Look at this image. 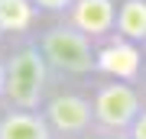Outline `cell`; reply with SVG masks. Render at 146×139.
Wrapping results in <instances>:
<instances>
[{
  "label": "cell",
  "mask_w": 146,
  "mask_h": 139,
  "mask_svg": "<svg viewBox=\"0 0 146 139\" xmlns=\"http://www.w3.org/2000/svg\"><path fill=\"white\" fill-rule=\"evenodd\" d=\"M94 58H98V74L101 78H117V81L140 84L146 49L136 45V42H130L127 36H120V32L114 29L110 36L94 42Z\"/></svg>",
  "instance_id": "obj_5"
},
{
  "label": "cell",
  "mask_w": 146,
  "mask_h": 139,
  "mask_svg": "<svg viewBox=\"0 0 146 139\" xmlns=\"http://www.w3.org/2000/svg\"><path fill=\"white\" fill-rule=\"evenodd\" d=\"M88 91H91V107H94V129H101V133H127L146 103L143 88L133 81L101 78Z\"/></svg>",
  "instance_id": "obj_3"
},
{
  "label": "cell",
  "mask_w": 146,
  "mask_h": 139,
  "mask_svg": "<svg viewBox=\"0 0 146 139\" xmlns=\"http://www.w3.org/2000/svg\"><path fill=\"white\" fill-rule=\"evenodd\" d=\"M3 65H7V88H3V103L0 107L42 110L46 97L55 88V74L36 42V32L20 36V39H7Z\"/></svg>",
  "instance_id": "obj_1"
},
{
  "label": "cell",
  "mask_w": 146,
  "mask_h": 139,
  "mask_svg": "<svg viewBox=\"0 0 146 139\" xmlns=\"http://www.w3.org/2000/svg\"><path fill=\"white\" fill-rule=\"evenodd\" d=\"M33 7L39 13H49V16H65L68 7H72V0H33Z\"/></svg>",
  "instance_id": "obj_10"
},
{
  "label": "cell",
  "mask_w": 146,
  "mask_h": 139,
  "mask_svg": "<svg viewBox=\"0 0 146 139\" xmlns=\"http://www.w3.org/2000/svg\"><path fill=\"white\" fill-rule=\"evenodd\" d=\"M42 117L52 126L55 139H84L94 129L91 91H84L81 81H55L52 94L42 103Z\"/></svg>",
  "instance_id": "obj_4"
},
{
  "label": "cell",
  "mask_w": 146,
  "mask_h": 139,
  "mask_svg": "<svg viewBox=\"0 0 146 139\" xmlns=\"http://www.w3.org/2000/svg\"><path fill=\"white\" fill-rule=\"evenodd\" d=\"M140 88H143V94H146V58H143V74H140Z\"/></svg>",
  "instance_id": "obj_14"
},
{
  "label": "cell",
  "mask_w": 146,
  "mask_h": 139,
  "mask_svg": "<svg viewBox=\"0 0 146 139\" xmlns=\"http://www.w3.org/2000/svg\"><path fill=\"white\" fill-rule=\"evenodd\" d=\"M114 29L120 36H127L130 42L146 49V0H120Z\"/></svg>",
  "instance_id": "obj_9"
},
{
  "label": "cell",
  "mask_w": 146,
  "mask_h": 139,
  "mask_svg": "<svg viewBox=\"0 0 146 139\" xmlns=\"http://www.w3.org/2000/svg\"><path fill=\"white\" fill-rule=\"evenodd\" d=\"M3 88H7V65H3V52H0V103H3Z\"/></svg>",
  "instance_id": "obj_13"
},
{
  "label": "cell",
  "mask_w": 146,
  "mask_h": 139,
  "mask_svg": "<svg viewBox=\"0 0 146 139\" xmlns=\"http://www.w3.org/2000/svg\"><path fill=\"white\" fill-rule=\"evenodd\" d=\"M84 139H127V133H101V129H91Z\"/></svg>",
  "instance_id": "obj_12"
},
{
  "label": "cell",
  "mask_w": 146,
  "mask_h": 139,
  "mask_svg": "<svg viewBox=\"0 0 146 139\" xmlns=\"http://www.w3.org/2000/svg\"><path fill=\"white\" fill-rule=\"evenodd\" d=\"M39 16L42 13L33 7V0H0V42L33 36Z\"/></svg>",
  "instance_id": "obj_8"
},
{
  "label": "cell",
  "mask_w": 146,
  "mask_h": 139,
  "mask_svg": "<svg viewBox=\"0 0 146 139\" xmlns=\"http://www.w3.org/2000/svg\"><path fill=\"white\" fill-rule=\"evenodd\" d=\"M127 139H146V103H143V110H140V113H136L133 126L127 129Z\"/></svg>",
  "instance_id": "obj_11"
},
{
  "label": "cell",
  "mask_w": 146,
  "mask_h": 139,
  "mask_svg": "<svg viewBox=\"0 0 146 139\" xmlns=\"http://www.w3.org/2000/svg\"><path fill=\"white\" fill-rule=\"evenodd\" d=\"M36 42L52 68L55 81H88L98 74V58H94V39L75 29L65 16L55 23L36 29Z\"/></svg>",
  "instance_id": "obj_2"
},
{
  "label": "cell",
  "mask_w": 146,
  "mask_h": 139,
  "mask_svg": "<svg viewBox=\"0 0 146 139\" xmlns=\"http://www.w3.org/2000/svg\"><path fill=\"white\" fill-rule=\"evenodd\" d=\"M0 139H55L42 110H0Z\"/></svg>",
  "instance_id": "obj_7"
},
{
  "label": "cell",
  "mask_w": 146,
  "mask_h": 139,
  "mask_svg": "<svg viewBox=\"0 0 146 139\" xmlns=\"http://www.w3.org/2000/svg\"><path fill=\"white\" fill-rule=\"evenodd\" d=\"M65 20L72 23L75 29H81L84 36H91L98 42V39H104V36L114 32V26H117V3L114 0H72Z\"/></svg>",
  "instance_id": "obj_6"
}]
</instances>
